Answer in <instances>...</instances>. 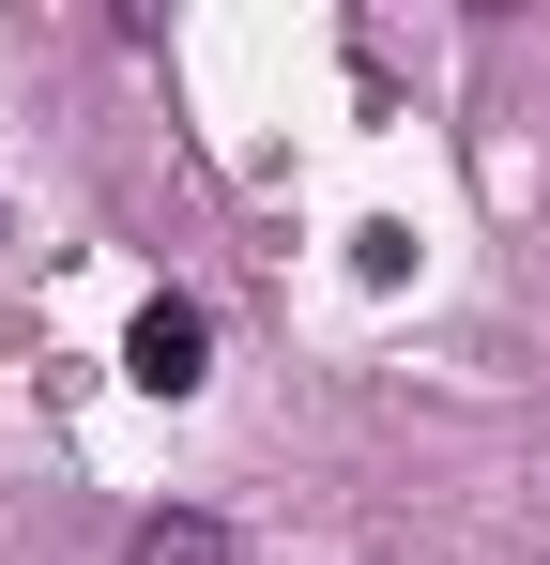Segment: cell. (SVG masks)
<instances>
[{
	"mask_svg": "<svg viewBox=\"0 0 550 565\" xmlns=\"http://www.w3.org/2000/svg\"><path fill=\"white\" fill-rule=\"evenodd\" d=\"M123 382H138V397H199V382H214V306H199V290H154L138 337H123Z\"/></svg>",
	"mask_w": 550,
	"mask_h": 565,
	"instance_id": "cell-1",
	"label": "cell"
},
{
	"mask_svg": "<svg viewBox=\"0 0 550 565\" xmlns=\"http://www.w3.org/2000/svg\"><path fill=\"white\" fill-rule=\"evenodd\" d=\"M138 565H230V520H199V504H154V520H138Z\"/></svg>",
	"mask_w": 550,
	"mask_h": 565,
	"instance_id": "cell-2",
	"label": "cell"
}]
</instances>
